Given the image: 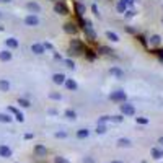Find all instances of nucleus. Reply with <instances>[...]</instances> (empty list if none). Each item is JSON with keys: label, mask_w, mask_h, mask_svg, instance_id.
<instances>
[{"label": "nucleus", "mask_w": 163, "mask_h": 163, "mask_svg": "<svg viewBox=\"0 0 163 163\" xmlns=\"http://www.w3.org/2000/svg\"><path fill=\"white\" fill-rule=\"evenodd\" d=\"M72 56H80V54L85 52V44L82 42L80 39H72L70 41V51H69Z\"/></svg>", "instance_id": "1"}, {"label": "nucleus", "mask_w": 163, "mask_h": 163, "mask_svg": "<svg viewBox=\"0 0 163 163\" xmlns=\"http://www.w3.org/2000/svg\"><path fill=\"white\" fill-rule=\"evenodd\" d=\"M54 12H56L57 15H69V7H67L64 2L57 0L56 3H54Z\"/></svg>", "instance_id": "2"}, {"label": "nucleus", "mask_w": 163, "mask_h": 163, "mask_svg": "<svg viewBox=\"0 0 163 163\" xmlns=\"http://www.w3.org/2000/svg\"><path fill=\"white\" fill-rule=\"evenodd\" d=\"M109 100L114 103H124L126 101V93L122 91V90H118V91H113L109 95Z\"/></svg>", "instance_id": "3"}, {"label": "nucleus", "mask_w": 163, "mask_h": 163, "mask_svg": "<svg viewBox=\"0 0 163 163\" xmlns=\"http://www.w3.org/2000/svg\"><path fill=\"white\" fill-rule=\"evenodd\" d=\"M121 113L124 114V116H134L135 108L132 104H129V103H122L121 104Z\"/></svg>", "instance_id": "4"}, {"label": "nucleus", "mask_w": 163, "mask_h": 163, "mask_svg": "<svg viewBox=\"0 0 163 163\" xmlns=\"http://www.w3.org/2000/svg\"><path fill=\"white\" fill-rule=\"evenodd\" d=\"M83 31H85L88 41H95V39H96V34H95V31H93V28H91V23H90V21H86V23H85Z\"/></svg>", "instance_id": "5"}, {"label": "nucleus", "mask_w": 163, "mask_h": 163, "mask_svg": "<svg viewBox=\"0 0 163 163\" xmlns=\"http://www.w3.org/2000/svg\"><path fill=\"white\" fill-rule=\"evenodd\" d=\"M64 31L67 33V34H77V33H78V26L75 23H70V21H69V23L64 24Z\"/></svg>", "instance_id": "6"}, {"label": "nucleus", "mask_w": 163, "mask_h": 163, "mask_svg": "<svg viewBox=\"0 0 163 163\" xmlns=\"http://www.w3.org/2000/svg\"><path fill=\"white\" fill-rule=\"evenodd\" d=\"M24 23L28 24V26H38V24H39V18H38L34 13H31V15H28L24 18Z\"/></svg>", "instance_id": "7"}, {"label": "nucleus", "mask_w": 163, "mask_h": 163, "mask_svg": "<svg viewBox=\"0 0 163 163\" xmlns=\"http://www.w3.org/2000/svg\"><path fill=\"white\" fill-rule=\"evenodd\" d=\"M64 85H65V88H67V90H70V91H75V90L78 88L77 82H75V80H72V78H65Z\"/></svg>", "instance_id": "8"}, {"label": "nucleus", "mask_w": 163, "mask_h": 163, "mask_svg": "<svg viewBox=\"0 0 163 163\" xmlns=\"http://www.w3.org/2000/svg\"><path fill=\"white\" fill-rule=\"evenodd\" d=\"M8 111L15 114V116H16V121H18V122H23L24 121V116L20 113V111H18V108H15V106H8Z\"/></svg>", "instance_id": "9"}, {"label": "nucleus", "mask_w": 163, "mask_h": 163, "mask_svg": "<svg viewBox=\"0 0 163 163\" xmlns=\"http://www.w3.org/2000/svg\"><path fill=\"white\" fill-rule=\"evenodd\" d=\"M0 157H3V158H10L12 157V148L7 145H0Z\"/></svg>", "instance_id": "10"}, {"label": "nucleus", "mask_w": 163, "mask_h": 163, "mask_svg": "<svg viewBox=\"0 0 163 163\" xmlns=\"http://www.w3.org/2000/svg\"><path fill=\"white\" fill-rule=\"evenodd\" d=\"M26 8H28L31 13H39V12H41V5H38L36 2H28Z\"/></svg>", "instance_id": "11"}, {"label": "nucleus", "mask_w": 163, "mask_h": 163, "mask_svg": "<svg viewBox=\"0 0 163 163\" xmlns=\"http://www.w3.org/2000/svg\"><path fill=\"white\" fill-rule=\"evenodd\" d=\"M52 80H54L56 85H62V83L65 82V75H64V73H54Z\"/></svg>", "instance_id": "12"}, {"label": "nucleus", "mask_w": 163, "mask_h": 163, "mask_svg": "<svg viewBox=\"0 0 163 163\" xmlns=\"http://www.w3.org/2000/svg\"><path fill=\"white\" fill-rule=\"evenodd\" d=\"M34 153H36L38 157H46L47 150H46V147H42V145H36L34 147Z\"/></svg>", "instance_id": "13"}, {"label": "nucleus", "mask_w": 163, "mask_h": 163, "mask_svg": "<svg viewBox=\"0 0 163 163\" xmlns=\"http://www.w3.org/2000/svg\"><path fill=\"white\" fill-rule=\"evenodd\" d=\"M12 59V52L10 51H0V61L2 62H8Z\"/></svg>", "instance_id": "14"}, {"label": "nucleus", "mask_w": 163, "mask_h": 163, "mask_svg": "<svg viewBox=\"0 0 163 163\" xmlns=\"http://www.w3.org/2000/svg\"><path fill=\"white\" fill-rule=\"evenodd\" d=\"M31 51H33L34 54H42V52H44V46L39 44V42H36V44L31 46Z\"/></svg>", "instance_id": "15"}, {"label": "nucleus", "mask_w": 163, "mask_h": 163, "mask_svg": "<svg viewBox=\"0 0 163 163\" xmlns=\"http://www.w3.org/2000/svg\"><path fill=\"white\" fill-rule=\"evenodd\" d=\"M85 57L88 59V61H95V57H96V52H95L93 49H88V47H85Z\"/></svg>", "instance_id": "16"}, {"label": "nucleus", "mask_w": 163, "mask_h": 163, "mask_svg": "<svg viewBox=\"0 0 163 163\" xmlns=\"http://www.w3.org/2000/svg\"><path fill=\"white\" fill-rule=\"evenodd\" d=\"M5 42H7V46H8L10 49H16V47H18V41H16L15 38H8Z\"/></svg>", "instance_id": "17"}, {"label": "nucleus", "mask_w": 163, "mask_h": 163, "mask_svg": "<svg viewBox=\"0 0 163 163\" xmlns=\"http://www.w3.org/2000/svg\"><path fill=\"white\" fill-rule=\"evenodd\" d=\"M152 157H153L155 160H160L163 157V150H160V148H152Z\"/></svg>", "instance_id": "18"}, {"label": "nucleus", "mask_w": 163, "mask_h": 163, "mask_svg": "<svg viewBox=\"0 0 163 163\" xmlns=\"http://www.w3.org/2000/svg\"><path fill=\"white\" fill-rule=\"evenodd\" d=\"M109 73H111V75H114V77H118V78H121L122 75H124V72H122L121 69H116V67H113V69L109 70Z\"/></svg>", "instance_id": "19"}, {"label": "nucleus", "mask_w": 163, "mask_h": 163, "mask_svg": "<svg viewBox=\"0 0 163 163\" xmlns=\"http://www.w3.org/2000/svg\"><path fill=\"white\" fill-rule=\"evenodd\" d=\"M106 38L109 41H113V42H116V41H119V38H118V34L116 33H113V31H106Z\"/></svg>", "instance_id": "20"}, {"label": "nucleus", "mask_w": 163, "mask_h": 163, "mask_svg": "<svg viewBox=\"0 0 163 163\" xmlns=\"http://www.w3.org/2000/svg\"><path fill=\"white\" fill-rule=\"evenodd\" d=\"M10 90V83L7 80H0V91H8Z\"/></svg>", "instance_id": "21"}, {"label": "nucleus", "mask_w": 163, "mask_h": 163, "mask_svg": "<svg viewBox=\"0 0 163 163\" xmlns=\"http://www.w3.org/2000/svg\"><path fill=\"white\" fill-rule=\"evenodd\" d=\"M75 8H77V15L83 16V13H85V5H83V3H78V2H77V3H75Z\"/></svg>", "instance_id": "22"}, {"label": "nucleus", "mask_w": 163, "mask_h": 163, "mask_svg": "<svg viewBox=\"0 0 163 163\" xmlns=\"http://www.w3.org/2000/svg\"><path fill=\"white\" fill-rule=\"evenodd\" d=\"M88 129H80V130H77V137L78 139H85V137H88Z\"/></svg>", "instance_id": "23"}, {"label": "nucleus", "mask_w": 163, "mask_h": 163, "mask_svg": "<svg viewBox=\"0 0 163 163\" xmlns=\"http://www.w3.org/2000/svg\"><path fill=\"white\" fill-rule=\"evenodd\" d=\"M18 104H20L21 108H29V106H31V103H29V100H24V98H20V100H18Z\"/></svg>", "instance_id": "24"}, {"label": "nucleus", "mask_w": 163, "mask_h": 163, "mask_svg": "<svg viewBox=\"0 0 163 163\" xmlns=\"http://www.w3.org/2000/svg\"><path fill=\"white\" fill-rule=\"evenodd\" d=\"M65 118H69V119H75L77 118V113L73 109H65Z\"/></svg>", "instance_id": "25"}, {"label": "nucleus", "mask_w": 163, "mask_h": 163, "mask_svg": "<svg viewBox=\"0 0 163 163\" xmlns=\"http://www.w3.org/2000/svg\"><path fill=\"white\" fill-rule=\"evenodd\" d=\"M13 121V118H10V116H8V114H2L0 113V122H12Z\"/></svg>", "instance_id": "26"}, {"label": "nucleus", "mask_w": 163, "mask_h": 163, "mask_svg": "<svg viewBox=\"0 0 163 163\" xmlns=\"http://www.w3.org/2000/svg\"><path fill=\"white\" fill-rule=\"evenodd\" d=\"M118 143H119V147H129L130 145V140H129V139H119Z\"/></svg>", "instance_id": "27"}, {"label": "nucleus", "mask_w": 163, "mask_h": 163, "mask_svg": "<svg viewBox=\"0 0 163 163\" xmlns=\"http://www.w3.org/2000/svg\"><path fill=\"white\" fill-rule=\"evenodd\" d=\"M54 163H69V160L64 157H54Z\"/></svg>", "instance_id": "28"}, {"label": "nucleus", "mask_w": 163, "mask_h": 163, "mask_svg": "<svg viewBox=\"0 0 163 163\" xmlns=\"http://www.w3.org/2000/svg\"><path fill=\"white\" fill-rule=\"evenodd\" d=\"M98 51H100V54H111V52H113L109 47H104V46H101V47L98 49Z\"/></svg>", "instance_id": "29"}, {"label": "nucleus", "mask_w": 163, "mask_h": 163, "mask_svg": "<svg viewBox=\"0 0 163 163\" xmlns=\"http://www.w3.org/2000/svg\"><path fill=\"white\" fill-rule=\"evenodd\" d=\"M118 12H121V13L126 12V3H124V2H119L118 3Z\"/></svg>", "instance_id": "30"}, {"label": "nucleus", "mask_w": 163, "mask_h": 163, "mask_svg": "<svg viewBox=\"0 0 163 163\" xmlns=\"http://www.w3.org/2000/svg\"><path fill=\"white\" fill-rule=\"evenodd\" d=\"M106 130H108V129H106L104 124H100V126H98V129H96V132H98V134H104Z\"/></svg>", "instance_id": "31"}, {"label": "nucleus", "mask_w": 163, "mask_h": 163, "mask_svg": "<svg viewBox=\"0 0 163 163\" xmlns=\"http://www.w3.org/2000/svg\"><path fill=\"white\" fill-rule=\"evenodd\" d=\"M150 42H152L153 46L160 44V36H152V38H150Z\"/></svg>", "instance_id": "32"}, {"label": "nucleus", "mask_w": 163, "mask_h": 163, "mask_svg": "<svg viewBox=\"0 0 163 163\" xmlns=\"http://www.w3.org/2000/svg\"><path fill=\"white\" fill-rule=\"evenodd\" d=\"M65 65H67L69 69H75V64H73L72 59H65Z\"/></svg>", "instance_id": "33"}, {"label": "nucleus", "mask_w": 163, "mask_h": 163, "mask_svg": "<svg viewBox=\"0 0 163 163\" xmlns=\"http://www.w3.org/2000/svg\"><path fill=\"white\" fill-rule=\"evenodd\" d=\"M56 137L57 139H65L67 137V132H56Z\"/></svg>", "instance_id": "34"}, {"label": "nucleus", "mask_w": 163, "mask_h": 163, "mask_svg": "<svg viewBox=\"0 0 163 163\" xmlns=\"http://www.w3.org/2000/svg\"><path fill=\"white\" fill-rule=\"evenodd\" d=\"M111 121H114V122H121L122 121V118H121V116H111Z\"/></svg>", "instance_id": "35"}, {"label": "nucleus", "mask_w": 163, "mask_h": 163, "mask_svg": "<svg viewBox=\"0 0 163 163\" xmlns=\"http://www.w3.org/2000/svg\"><path fill=\"white\" fill-rule=\"evenodd\" d=\"M137 122H139V124H147L148 119H147V118H137Z\"/></svg>", "instance_id": "36"}, {"label": "nucleus", "mask_w": 163, "mask_h": 163, "mask_svg": "<svg viewBox=\"0 0 163 163\" xmlns=\"http://www.w3.org/2000/svg\"><path fill=\"white\" fill-rule=\"evenodd\" d=\"M106 121H109V116H101V119H100V124H104Z\"/></svg>", "instance_id": "37"}, {"label": "nucleus", "mask_w": 163, "mask_h": 163, "mask_svg": "<svg viewBox=\"0 0 163 163\" xmlns=\"http://www.w3.org/2000/svg\"><path fill=\"white\" fill-rule=\"evenodd\" d=\"M49 96L52 98V100H61V95H59V93H51Z\"/></svg>", "instance_id": "38"}, {"label": "nucleus", "mask_w": 163, "mask_h": 163, "mask_svg": "<svg viewBox=\"0 0 163 163\" xmlns=\"http://www.w3.org/2000/svg\"><path fill=\"white\" fill-rule=\"evenodd\" d=\"M93 13H95V15H96V16H100V13H98V8H96V5H93Z\"/></svg>", "instance_id": "39"}, {"label": "nucleus", "mask_w": 163, "mask_h": 163, "mask_svg": "<svg viewBox=\"0 0 163 163\" xmlns=\"http://www.w3.org/2000/svg\"><path fill=\"white\" fill-rule=\"evenodd\" d=\"M42 46H44V49H46V47H47V49H54V47H52V46L49 44V42H46V44H42Z\"/></svg>", "instance_id": "40"}, {"label": "nucleus", "mask_w": 163, "mask_h": 163, "mask_svg": "<svg viewBox=\"0 0 163 163\" xmlns=\"http://www.w3.org/2000/svg\"><path fill=\"white\" fill-rule=\"evenodd\" d=\"M85 162H86V163H93V160H90V158H85Z\"/></svg>", "instance_id": "41"}, {"label": "nucleus", "mask_w": 163, "mask_h": 163, "mask_svg": "<svg viewBox=\"0 0 163 163\" xmlns=\"http://www.w3.org/2000/svg\"><path fill=\"white\" fill-rule=\"evenodd\" d=\"M158 143H162V145H163V137H160V140H158Z\"/></svg>", "instance_id": "42"}, {"label": "nucleus", "mask_w": 163, "mask_h": 163, "mask_svg": "<svg viewBox=\"0 0 163 163\" xmlns=\"http://www.w3.org/2000/svg\"><path fill=\"white\" fill-rule=\"evenodd\" d=\"M0 2H5V3H8V2H12V0H0Z\"/></svg>", "instance_id": "43"}, {"label": "nucleus", "mask_w": 163, "mask_h": 163, "mask_svg": "<svg viewBox=\"0 0 163 163\" xmlns=\"http://www.w3.org/2000/svg\"><path fill=\"white\" fill-rule=\"evenodd\" d=\"M0 31H3V26H0Z\"/></svg>", "instance_id": "44"}, {"label": "nucleus", "mask_w": 163, "mask_h": 163, "mask_svg": "<svg viewBox=\"0 0 163 163\" xmlns=\"http://www.w3.org/2000/svg\"><path fill=\"white\" fill-rule=\"evenodd\" d=\"M0 18H2V12H0Z\"/></svg>", "instance_id": "45"}, {"label": "nucleus", "mask_w": 163, "mask_h": 163, "mask_svg": "<svg viewBox=\"0 0 163 163\" xmlns=\"http://www.w3.org/2000/svg\"><path fill=\"white\" fill-rule=\"evenodd\" d=\"M113 163H119V162H113Z\"/></svg>", "instance_id": "46"}]
</instances>
